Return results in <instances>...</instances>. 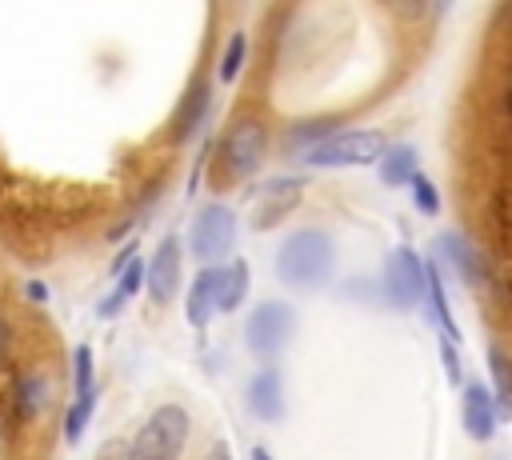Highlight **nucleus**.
<instances>
[{
    "mask_svg": "<svg viewBox=\"0 0 512 460\" xmlns=\"http://www.w3.org/2000/svg\"><path fill=\"white\" fill-rule=\"evenodd\" d=\"M336 268V244L324 228H296L276 248V276L288 288H320Z\"/></svg>",
    "mask_w": 512,
    "mask_h": 460,
    "instance_id": "1",
    "label": "nucleus"
},
{
    "mask_svg": "<svg viewBox=\"0 0 512 460\" xmlns=\"http://www.w3.org/2000/svg\"><path fill=\"white\" fill-rule=\"evenodd\" d=\"M268 160V124L260 116H232L228 128L216 140V180L220 184H244L252 180Z\"/></svg>",
    "mask_w": 512,
    "mask_h": 460,
    "instance_id": "2",
    "label": "nucleus"
},
{
    "mask_svg": "<svg viewBox=\"0 0 512 460\" xmlns=\"http://www.w3.org/2000/svg\"><path fill=\"white\" fill-rule=\"evenodd\" d=\"M192 436V416L184 404H160L132 436L136 460H180Z\"/></svg>",
    "mask_w": 512,
    "mask_h": 460,
    "instance_id": "3",
    "label": "nucleus"
},
{
    "mask_svg": "<svg viewBox=\"0 0 512 460\" xmlns=\"http://www.w3.org/2000/svg\"><path fill=\"white\" fill-rule=\"evenodd\" d=\"M388 148V136L380 128H340L316 148H308L300 160L308 168H364L376 164Z\"/></svg>",
    "mask_w": 512,
    "mask_h": 460,
    "instance_id": "4",
    "label": "nucleus"
},
{
    "mask_svg": "<svg viewBox=\"0 0 512 460\" xmlns=\"http://www.w3.org/2000/svg\"><path fill=\"white\" fill-rule=\"evenodd\" d=\"M232 244H236V212L220 200H208L196 212L192 232H188L192 256L200 260V268H220V260L232 256Z\"/></svg>",
    "mask_w": 512,
    "mask_h": 460,
    "instance_id": "5",
    "label": "nucleus"
},
{
    "mask_svg": "<svg viewBox=\"0 0 512 460\" xmlns=\"http://www.w3.org/2000/svg\"><path fill=\"white\" fill-rule=\"evenodd\" d=\"M296 332V312L284 300H260L244 320V344L256 360H276Z\"/></svg>",
    "mask_w": 512,
    "mask_h": 460,
    "instance_id": "6",
    "label": "nucleus"
},
{
    "mask_svg": "<svg viewBox=\"0 0 512 460\" xmlns=\"http://www.w3.org/2000/svg\"><path fill=\"white\" fill-rule=\"evenodd\" d=\"M304 200V176H272L252 192V208H248V224L252 232H268L276 228L284 216H292Z\"/></svg>",
    "mask_w": 512,
    "mask_h": 460,
    "instance_id": "7",
    "label": "nucleus"
},
{
    "mask_svg": "<svg viewBox=\"0 0 512 460\" xmlns=\"http://www.w3.org/2000/svg\"><path fill=\"white\" fill-rule=\"evenodd\" d=\"M384 296L396 308H416L424 300V260L412 244H396L384 260Z\"/></svg>",
    "mask_w": 512,
    "mask_h": 460,
    "instance_id": "8",
    "label": "nucleus"
},
{
    "mask_svg": "<svg viewBox=\"0 0 512 460\" xmlns=\"http://www.w3.org/2000/svg\"><path fill=\"white\" fill-rule=\"evenodd\" d=\"M180 272H184V244H180V236L168 232V236L152 248L148 264H144L148 300H152V304H168V300L176 296V288H180Z\"/></svg>",
    "mask_w": 512,
    "mask_h": 460,
    "instance_id": "9",
    "label": "nucleus"
},
{
    "mask_svg": "<svg viewBox=\"0 0 512 460\" xmlns=\"http://www.w3.org/2000/svg\"><path fill=\"white\" fill-rule=\"evenodd\" d=\"M208 108H212V84L204 72H196L172 112V124H168V140L172 144H188L204 124H208Z\"/></svg>",
    "mask_w": 512,
    "mask_h": 460,
    "instance_id": "10",
    "label": "nucleus"
},
{
    "mask_svg": "<svg viewBox=\"0 0 512 460\" xmlns=\"http://www.w3.org/2000/svg\"><path fill=\"white\" fill-rule=\"evenodd\" d=\"M460 424L464 432L476 440V444H488L496 436V400L492 392L480 384V380H464V392H460Z\"/></svg>",
    "mask_w": 512,
    "mask_h": 460,
    "instance_id": "11",
    "label": "nucleus"
},
{
    "mask_svg": "<svg viewBox=\"0 0 512 460\" xmlns=\"http://www.w3.org/2000/svg\"><path fill=\"white\" fill-rule=\"evenodd\" d=\"M436 248L448 256V264L456 268V276L472 288H484L488 280V256H480V248L464 236V232H440L436 236Z\"/></svg>",
    "mask_w": 512,
    "mask_h": 460,
    "instance_id": "12",
    "label": "nucleus"
},
{
    "mask_svg": "<svg viewBox=\"0 0 512 460\" xmlns=\"http://www.w3.org/2000/svg\"><path fill=\"white\" fill-rule=\"evenodd\" d=\"M248 408L256 420H280L284 416V380L272 364H264L252 380H248Z\"/></svg>",
    "mask_w": 512,
    "mask_h": 460,
    "instance_id": "13",
    "label": "nucleus"
},
{
    "mask_svg": "<svg viewBox=\"0 0 512 460\" xmlns=\"http://www.w3.org/2000/svg\"><path fill=\"white\" fill-rule=\"evenodd\" d=\"M184 316L196 332H204L216 316V268H200L184 292Z\"/></svg>",
    "mask_w": 512,
    "mask_h": 460,
    "instance_id": "14",
    "label": "nucleus"
},
{
    "mask_svg": "<svg viewBox=\"0 0 512 460\" xmlns=\"http://www.w3.org/2000/svg\"><path fill=\"white\" fill-rule=\"evenodd\" d=\"M248 288H252V268L248 260H228L216 268V312H236L244 300H248Z\"/></svg>",
    "mask_w": 512,
    "mask_h": 460,
    "instance_id": "15",
    "label": "nucleus"
},
{
    "mask_svg": "<svg viewBox=\"0 0 512 460\" xmlns=\"http://www.w3.org/2000/svg\"><path fill=\"white\" fill-rule=\"evenodd\" d=\"M424 300H428L432 324L444 332L448 344H456V340H460V328H456V320H452V308H448V296H444V280H440V264H436V260L424 264Z\"/></svg>",
    "mask_w": 512,
    "mask_h": 460,
    "instance_id": "16",
    "label": "nucleus"
},
{
    "mask_svg": "<svg viewBox=\"0 0 512 460\" xmlns=\"http://www.w3.org/2000/svg\"><path fill=\"white\" fill-rule=\"evenodd\" d=\"M12 400H16V416L20 420H36L52 404V380L44 372H24V376H16Z\"/></svg>",
    "mask_w": 512,
    "mask_h": 460,
    "instance_id": "17",
    "label": "nucleus"
},
{
    "mask_svg": "<svg viewBox=\"0 0 512 460\" xmlns=\"http://www.w3.org/2000/svg\"><path fill=\"white\" fill-rule=\"evenodd\" d=\"M416 164H420V160H416V148H412V144H388L384 156L376 160L380 180H384L388 188H404V184H412Z\"/></svg>",
    "mask_w": 512,
    "mask_h": 460,
    "instance_id": "18",
    "label": "nucleus"
},
{
    "mask_svg": "<svg viewBox=\"0 0 512 460\" xmlns=\"http://www.w3.org/2000/svg\"><path fill=\"white\" fill-rule=\"evenodd\" d=\"M488 372L496 384V420H512V356L500 344H488Z\"/></svg>",
    "mask_w": 512,
    "mask_h": 460,
    "instance_id": "19",
    "label": "nucleus"
},
{
    "mask_svg": "<svg viewBox=\"0 0 512 460\" xmlns=\"http://www.w3.org/2000/svg\"><path fill=\"white\" fill-rule=\"evenodd\" d=\"M140 284H144V260L136 256V260H132V264H128V268H124V272L112 280V292L100 300V320L116 316V312H120V308H124V304H128V300L140 292Z\"/></svg>",
    "mask_w": 512,
    "mask_h": 460,
    "instance_id": "20",
    "label": "nucleus"
},
{
    "mask_svg": "<svg viewBox=\"0 0 512 460\" xmlns=\"http://www.w3.org/2000/svg\"><path fill=\"white\" fill-rule=\"evenodd\" d=\"M332 132H340V128H336V120H308V124H296V128L288 132V144H284V148H288L292 156H296V152L304 156L308 148H316V144H320V140H328Z\"/></svg>",
    "mask_w": 512,
    "mask_h": 460,
    "instance_id": "21",
    "label": "nucleus"
},
{
    "mask_svg": "<svg viewBox=\"0 0 512 460\" xmlns=\"http://www.w3.org/2000/svg\"><path fill=\"white\" fill-rule=\"evenodd\" d=\"M72 388H76V396H96V360H92L88 344L72 348Z\"/></svg>",
    "mask_w": 512,
    "mask_h": 460,
    "instance_id": "22",
    "label": "nucleus"
},
{
    "mask_svg": "<svg viewBox=\"0 0 512 460\" xmlns=\"http://www.w3.org/2000/svg\"><path fill=\"white\" fill-rule=\"evenodd\" d=\"M92 408H96V396H76L72 408L64 412V444H80L88 424H92Z\"/></svg>",
    "mask_w": 512,
    "mask_h": 460,
    "instance_id": "23",
    "label": "nucleus"
},
{
    "mask_svg": "<svg viewBox=\"0 0 512 460\" xmlns=\"http://www.w3.org/2000/svg\"><path fill=\"white\" fill-rule=\"evenodd\" d=\"M244 56H248V32H232L228 44H224V52H220L216 76H220L224 84H232V80L240 76V68H244Z\"/></svg>",
    "mask_w": 512,
    "mask_h": 460,
    "instance_id": "24",
    "label": "nucleus"
},
{
    "mask_svg": "<svg viewBox=\"0 0 512 460\" xmlns=\"http://www.w3.org/2000/svg\"><path fill=\"white\" fill-rule=\"evenodd\" d=\"M412 204H416V212H424V216H436L440 212V192H436V184L428 180V176H412Z\"/></svg>",
    "mask_w": 512,
    "mask_h": 460,
    "instance_id": "25",
    "label": "nucleus"
},
{
    "mask_svg": "<svg viewBox=\"0 0 512 460\" xmlns=\"http://www.w3.org/2000/svg\"><path fill=\"white\" fill-rule=\"evenodd\" d=\"M92 460H136V456H132V440L108 436V440L96 448V456H92Z\"/></svg>",
    "mask_w": 512,
    "mask_h": 460,
    "instance_id": "26",
    "label": "nucleus"
},
{
    "mask_svg": "<svg viewBox=\"0 0 512 460\" xmlns=\"http://www.w3.org/2000/svg\"><path fill=\"white\" fill-rule=\"evenodd\" d=\"M440 356H444V368H448V376L456 380V384H464V376H460V364H456V344H440Z\"/></svg>",
    "mask_w": 512,
    "mask_h": 460,
    "instance_id": "27",
    "label": "nucleus"
},
{
    "mask_svg": "<svg viewBox=\"0 0 512 460\" xmlns=\"http://www.w3.org/2000/svg\"><path fill=\"white\" fill-rule=\"evenodd\" d=\"M132 260H136V244H124V248H120V256L112 260V280H116V276H120V272H124Z\"/></svg>",
    "mask_w": 512,
    "mask_h": 460,
    "instance_id": "28",
    "label": "nucleus"
},
{
    "mask_svg": "<svg viewBox=\"0 0 512 460\" xmlns=\"http://www.w3.org/2000/svg\"><path fill=\"white\" fill-rule=\"evenodd\" d=\"M200 460H232V448H228V440H216Z\"/></svg>",
    "mask_w": 512,
    "mask_h": 460,
    "instance_id": "29",
    "label": "nucleus"
},
{
    "mask_svg": "<svg viewBox=\"0 0 512 460\" xmlns=\"http://www.w3.org/2000/svg\"><path fill=\"white\" fill-rule=\"evenodd\" d=\"M28 296H32V300H48V288H44L40 280H32V284H28Z\"/></svg>",
    "mask_w": 512,
    "mask_h": 460,
    "instance_id": "30",
    "label": "nucleus"
},
{
    "mask_svg": "<svg viewBox=\"0 0 512 460\" xmlns=\"http://www.w3.org/2000/svg\"><path fill=\"white\" fill-rule=\"evenodd\" d=\"M8 340H12V328L8 320H0V352H8Z\"/></svg>",
    "mask_w": 512,
    "mask_h": 460,
    "instance_id": "31",
    "label": "nucleus"
},
{
    "mask_svg": "<svg viewBox=\"0 0 512 460\" xmlns=\"http://www.w3.org/2000/svg\"><path fill=\"white\" fill-rule=\"evenodd\" d=\"M252 460H272V456H268V448H252Z\"/></svg>",
    "mask_w": 512,
    "mask_h": 460,
    "instance_id": "32",
    "label": "nucleus"
}]
</instances>
